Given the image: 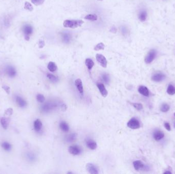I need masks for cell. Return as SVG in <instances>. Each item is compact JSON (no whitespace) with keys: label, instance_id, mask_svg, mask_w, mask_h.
<instances>
[{"label":"cell","instance_id":"obj_6","mask_svg":"<svg viewBox=\"0 0 175 174\" xmlns=\"http://www.w3.org/2000/svg\"><path fill=\"white\" fill-rule=\"evenodd\" d=\"M5 72L7 75L11 77H14L16 74V71L15 68L11 65H8L5 69Z\"/></svg>","mask_w":175,"mask_h":174},{"label":"cell","instance_id":"obj_22","mask_svg":"<svg viewBox=\"0 0 175 174\" xmlns=\"http://www.w3.org/2000/svg\"><path fill=\"white\" fill-rule=\"evenodd\" d=\"M167 92L168 94L170 95H174L175 94V87L170 84L168 85L167 89Z\"/></svg>","mask_w":175,"mask_h":174},{"label":"cell","instance_id":"obj_16","mask_svg":"<svg viewBox=\"0 0 175 174\" xmlns=\"http://www.w3.org/2000/svg\"><path fill=\"white\" fill-rule=\"evenodd\" d=\"M133 165L134 169L137 171L142 169L143 168V167H144V164L142 163L141 161L140 160H136L134 161Z\"/></svg>","mask_w":175,"mask_h":174},{"label":"cell","instance_id":"obj_33","mask_svg":"<svg viewBox=\"0 0 175 174\" xmlns=\"http://www.w3.org/2000/svg\"><path fill=\"white\" fill-rule=\"evenodd\" d=\"M44 1L45 0H31L32 3L36 6L41 5L43 4L44 2Z\"/></svg>","mask_w":175,"mask_h":174},{"label":"cell","instance_id":"obj_37","mask_svg":"<svg viewBox=\"0 0 175 174\" xmlns=\"http://www.w3.org/2000/svg\"><path fill=\"white\" fill-rule=\"evenodd\" d=\"M164 127L165 128V129L167 130V131H170L171 130V126L170 124L168 123H165L164 124Z\"/></svg>","mask_w":175,"mask_h":174},{"label":"cell","instance_id":"obj_28","mask_svg":"<svg viewBox=\"0 0 175 174\" xmlns=\"http://www.w3.org/2000/svg\"><path fill=\"white\" fill-rule=\"evenodd\" d=\"M104 45L103 43H99L94 47V50L95 51H99L101 50H104Z\"/></svg>","mask_w":175,"mask_h":174},{"label":"cell","instance_id":"obj_13","mask_svg":"<svg viewBox=\"0 0 175 174\" xmlns=\"http://www.w3.org/2000/svg\"><path fill=\"white\" fill-rule=\"evenodd\" d=\"M164 133L161 131H159V130L155 131L153 134L154 138L156 140H161V139H162L164 137Z\"/></svg>","mask_w":175,"mask_h":174},{"label":"cell","instance_id":"obj_12","mask_svg":"<svg viewBox=\"0 0 175 174\" xmlns=\"http://www.w3.org/2000/svg\"><path fill=\"white\" fill-rule=\"evenodd\" d=\"M15 100L17 104L18 105V106H20V107L23 108L25 107L27 105L26 101L20 96H16L15 98Z\"/></svg>","mask_w":175,"mask_h":174},{"label":"cell","instance_id":"obj_24","mask_svg":"<svg viewBox=\"0 0 175 174\" xmlns=\"http://www.w3.org/2000/svg\"><path fill=\"white\" fill-rule=\"evenodd\" d=\"M147 17V13L146 11H142L139 15V18L141 21L143 22L146 21Z\"/></svg>","mask_w":175,"mask_h":174},{"label":"cell","instance_id":"obj_41","mask_svg":"<svg viewBox=\"0 0 175 174\" xmlns=\"http://www.w3.org/2000/svg\"><path fill=\"white\" fill-rule=\"evenodd\" d=\"M164 174H172V173L171 172H169V171H166V172H164Z\"/></svg>","mask_w":175,"mask_h":174},{"label":"cell","instance_id":"obj_23","mask_svg":"<svg viewBox=\"0 0 175 174\" xmlns=\"http://www.w3.org/2000/svg\"><path fill=\"white\" fill-rule=\"evenodd\" d=\"M2 148L4 149L5 151H10L11 149V145L8 142H3L2 144Z\"/></svg>","mask_w":175,"mask_h":174},{"label":"cell","instance_id":"obj_27","mask_svg":"<svg viewBox=\"0 0 175 174\" xmlns=\"http://www.w3.org/2000/svg\"><path fill=\"white\" fill-rule=\"evenodd\" d=\"M47 77L50 80H51V81L53 82H56L58 81V78L57 77H55V76H54L53 75L51 74H48Z\"/></svg>","mask_w":175,"mask_h":174},{"label":"cell","instance_id":"obj_5","mask_svg":"<svg viewBox=\"0 0 175 174\" xmlns=\"http://www.w3.org/2000/svg\"><path fill=\"white\" fill-rule=\"evenodd\" d=\"M96 58L98 62L101 65V66L104 68L107 67L108 62L104 56L102 54H97L96 55Z\"/></svg>","mask_w":175,"mask_h":174},{"label":"cell","instance_id":"obj_26","mask_svg":"<svg viewBox=\"0 0 175 174\" xmlns=\"http://www.w3.org/2000/svg\"><path fill=\"white\" fill-rule=\"evenodd\" d=\"M86 20H88L90 21H96L97 20V16L95 14H89L85 17Z\"/></svg>","mask_w":175,"mask_h":174},{"label":"cell","instance_id":"obj_9","mask_svg":"<svg viewBox=\"0 0 175 174\" xmlns=\"http://www.w3.org/2000/svg\"><path fill=\"white\" fill-rule=\"evenodd\" d=\"M86 169L88 172L91 174H97L99 173L96 166L92 163H88L86 165Z\"/></svg>","mask_w":175,"mask_h":174},{"label":"cell","instance_id":"obj_32","mask_svg":"<svg viewBox=\"0 0 175 174\" xmlns=\"http://www.w3.org/2000/svg\"><path fill=\"white\" fill-rule=\"evenodd\" d=\"M24 8L26 10H28L30 11L33 10L32 6L31 5V4L30 3H29V2H25V4Z\"/></svg>","mask_w":175,"mask_h":174},{"label":"cell","instance_id":"obj_36","mask_svg":"<svg viewBox=\"0 0 175 174\" xmlns=\"http://www.w3.org/2000/svg\"><path fill=\"white\" fill-rule=\"evenodd\" d=\"M26 157L30 161H33L34 159V156L33 154L31 153H28L26 155Z\"/></svg>","mask_w":175,"mask_h":174},{"label":"cell","instance_id":"obj_43","mask_svg":"<svg viewBox=\"0 0 175 174\" xmlns=\"http://www.w3.org/2000/svg\"><path fill=\"white\" fill-rule=\"evenodd\" d=\"M98 1H103V0H98Z\"/></svg>","mask_w":175,"mask_h":174},{"label":"cell","instance_id":"obj_39","mask_svg":"<svg viewBox=\"0 0 175 174\" xmlns=\"http://www.w3.org/2000/svg\"><path fill=\"white\" fill-rule=\"evenodd\" d=\"M102 78H103V80L104 81V82L105 83H107L108 82L109 79V77H108V76L107 75V74H104L102 76Z\"/></svg>","mask_w":175,"mask_h":174},{"label":"cell","instance_id":"obj_18","mask_svg":"<svg viewBox=\"0 0 175 174\" xmlns=\"http://www.w3.org/2000/svg\"><path fill=\"white\" fill-rule=\"evenodd\" d=\"M9 122H10V120H9V119H7V118L5 117H3L1 118V124L4 129H7V128L8 127Z\"/></svg>","mask_w":175,"mask_h":174},{"label":"cell","instance_id":"obj_14","mask_svg":"<svg viewBox=\"0 0 175 174\" xmlns=\"http://www.w3.org/2000/svg\"><path fill=\"white\" fill-rule=\"evenodd\" d=\"M138 91L140 94L144 96L148 97L149 96V90L145 86H140L138 88Z\"/></svg>","mask_w":175,"mask_h":174},{"label":"cell","instance_id":"obj_10","mask_svg":"<svg viewBox=\"0 0 175 174\" xmlns=\"http://www.w3.org/2000/svg\"><path fill=\"white\" fill-rule=\"evenodd\" d=\"M68 151L70 154L73 155H77L80 153V149L77 146H70L68 149Z\"/></svg>","mask_w":175,"mask_h":174},{"label":"cell","instance_id":"obj_17","mask_svg":"<svg viewBox=\"0 0 175 174\" xmlns=\"http://www.w3.org/2000/svg\"><path fill=\"white\" fill-rule=\"evenodd\" d=\"M43 124L40 120L37 119L34 122V128L36 131H40L42 128Z\"/></svg>","mask_w":175,"mask_h":174},{"label":"cell","instance_id":"obj_11","mask_svg":"<svg viewBox=\"0 0 175 174\" xmlns=\"http://www.w3.org/2000/svg\"><path fill=\"white\" fill-rule=\"evenodd\" d=\"M75 85L81 94H83L84 92V87L83 85L82 81L80 79H77L75 81Z\"/></svg>","mask_w":175,"mask_h":174},{"label":"cell","instance_id":"obj_38","mask_svg":"<svg viewBox=\"0 0 175 174\" xmlns=\"http://www.w3.org/2000/svg\"><path fill=\"white\" fill-rule=\"evenodd\" d=\"M3 89L5 90V91L7 93V94H9V92H10V88H9V87H8V86L7 85H3Z\"/></svg>","mask_w":175,"mask_h":174},{"label":"cell","instance_id":"obj_31","mask_svg":"<svg viewBox=\"0 0 175 174\" xmlns=\"http://www.w3.org/2000/svg\"><path fill=\"white\" fill-rule=\"evenodd\" d=\"M132 105L136 108L137 110H141L143 109V106L140 103H132Z\"/></svg>","mask_w":175,"mask_h":174},{"label":"cell","instance_id":"obj_25","mask_svg":"<svg viewBox=\"0 0 175 174\" xmlns=\"http://www.w3.org/2000/svg\"><path fill=\"white\" fill-rule=\"evenodd\" d=\"M170 107L167 104H162L160 107V110L163 112H166L170 110Z\"/></svg>","mask_w":175,"mask_h":174},{"label":"cell","instance_id":"obj_2","mask_svg":"<svg viewBox=\"0 0 175 174\" xmlns=\"http://www.w3.org/2000/svg\"><path fill=\"white\" fill-rule=\"evenodd\" d=\"M127 126L129 128L132 129H137L140 128V123L138 120L136 118H132L128 123Z\"/></svg>","mask_w":175,"mask_h":174},{"label":"cell","instance_id":"obj_20","mask_svg":"<svg viewBox=\"0 0 175 174\" xmlns=\"http://www.w3.org/2000/svg\"><path fill=\"white\" fill-rule=\"evenodd\" d=\"M59 127L62 131L64 132H68L69 130V127L68 124L65 122H61L59 124Z\"/></svg>","mask_w":175,"mask_h":174},{"label":"cell","instance_id":"obj_7","mask_svg":"<svg viewBox=\"0 0 175 174\" xmlns=\"http://www.w3.org/2000/svg\"><path fill=\"white\" fill-rule=\"evenodd\" d=\"M165 76L161 73H157L154 74L152 77V80L155 82H161L165 79Z\"/></svg>","mask_w":175,"mask_h":174},{"label":"cell","instance_id":"obj_42","mask_svg":"<svg viewBox=\"0 0 175 174\" xmlns=\"http://www.w3.org/2000/svg\"><path fill=\"white\" fill-rule=\"evenodd\" d=\"M174 116H175V112L174 113Z\"/></svg>","mask_w":175,"mask_h":174},{"label":"cell","instance_id":"obj_21","mask_svg":"<svg viewBox=\"0 0 175 174\" xmlns=\"http://www.w3.org/2000/svg\"><path fill=\"white\" fill-rule=\"evenodd\" d=\"M85 63L88 67V69L89 70H91L92 69L94 65V63L93 61L90 58H88L86 60Z\"/></svg>","mask_w":175,"mask_h":174},{"label":"cell","instance_id":"obj_30","mask_svg":"<svg viewBox=\"0 0 175 174\" xmlns=\"http://www.w3.org/2000/svg\"><path fill=\"white\" fill-rule=\"evenodd\" d=\"M36 100L39 102L43 103L45 100V97L42 94H39L36 96Z\"/></svg>","mask_w":175,"mask_h":174},{"label":"cell","instance_id":"obj_34","mask_svg":"<svg viewBox=\"0 0 175 174\" xmlns=\"http://www.w3.org/2000/svg\"><path fill=\"white\" fill-rule=\"evenodd\" d=\"M76 135L75 134H72L68 136L67 140L69 142H72L76 139Z\"/></svg>","mask_w":175,"mask_h":174},{"label":"cell","instance_id":"obj_40","mask_svg":"<svg viewBox=\"0 0 175 174\" xmlns=\"http://www.w3.org/2000/svg\"><path fill=\"white\" fill-rule=\"evenodd\" d=\"M45 46V42L43 40H40L39 42V46L40 48H43Z\"/></svg>","mask_w":175,"mask_h":174},{"label":"cell","instance_id":"obj_4","mask_svg":"<svg viewBox=\"0 0 175 174\" xmlns=\"http://www.w3.org/2000/svg\"><path fill=\"white\" fill-rule=\"evenodd\" d=\"M156 51L155 50H152L150 51L145 58V62L147 64L151 63L154 60L156 56Z\"/></svg>","mask_w":175,"mask_h":174},{"label":"cell","instance_id":"obj_3","mask_svg":"<svg viewBox=\"0 0 175 174\" xmlns=\"http://www.w3.org/2000/svg\"><path fill=\"white\" fill-rule=\"evenodd\" d=\"M23 32L25 34V37L26 40L28 41L29 40V36L32 33L33 29L29 25H26L23 27Z\"/></svg>","mask_w":175,"mask_h":174},{"label":"cell","instance_id":"obj_15","mask_svg":"<svg viewBox=\"0 0 175 174\" xmlns=\"http://www.w3.org/2000/svg\"><path fill=\"white\" fill-rule=\"evenodd\" d=\"M87 146L89 149H90L91 150H94L97 148V144L96 142L94 141L92 139H89L88 140V141L86 142Z\"/></svg>","mask_w":175,"mask_h":174},{"label":"cell","instance_id":"obj_8","mask_svg":"<svg viewBox=\"0 0 175 174\" xmlns=\"http://www.w3.org/2000/svg\"><path fill=\"white\" fill-rule=\"evenodd\" d=\"M96 85H97V87H98L100 92H101V94H102V95L103 97H107L108 94V92L107 90L106 89L104 84L102 83H97Z\"/></svg>","mask_w":175,"mask_h":174},{"label":"cell","instance_id":"obj_35","mask_svg":"<svg viewBox=\"0 0 175 174\" xmlns=\"http://www.w3.org/2000/svg\"><path fill=\"white\" fill-rule=\"evenodd\" d=\"M12 113H13V109L11 108L7 109L5 111V114L7 116H9L12 115Z\"/></svg>","mask_w":175,"mask_h":174},{"label":"cell","instance_id":"obj_19","mask_svg":"<svg viewBox=\"0 0 175 174\" xmlns=\"http://www.w3.org/2000/svg\"><path fill=\"white\" fill-rule=\"evenodd\" d=\"M48 69L50 72H54L57 70L58 66L53 62H50L48 64Z\"/></svg>","mask_w":175,"mask_h":174},{"label":"cell","instance_id":"obj_29","mask_svg":"<svg viewBox=\"0 0 175 174\" xmlns=\"http://www.w3.org/2000/svg\"><path fill=\"white\" fill-rule=\"evenodd\" d=\"M62 38L66 42H69L71 39L70 35L67 33H64L62 34Z\"/></svg>","mask_w":175,"mask_h":174},{"label":"cell","instance_id":"obj_1","mask_svg":"<svg viewBox=\"0 0 175 174\" xmlns=\"http://www.w3.org/2000/svg\"><path fill=\"white\" fill-rule=\"evenodd\" d=\"M84 21L82 20H66L63 23V25L65 28H76L78 27L82 26L84 24Z\"/></svg>","mask_w":175,"mask_h":174}]
</instances>
